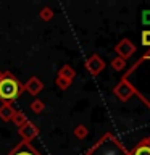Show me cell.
Listing matches in <instances>:
<instances>
[{
  "label": "cell",
  "instance_id": "22",
  "mask_svg": "<svg viewBox=\"0 0 150 155\" xmlns=\"http://www.w3.org/2000/svg\"><path fill=\"white\" fill-rule=\"evenodd\" d=\"M2 76H3V73H2V71H0V79H2Z\"/></svg>",
  "mask_w": 150,
  "mask_h": 155
},
{
  "label": "cell",
  "instance_id": "19",
  "mask_svg": "<svg viewBox=\"0 0 150 155\" xmlns=\"http://www.w3.org/2000/svg\"><path fill=\"white\" fill-rule=\"evenodd\" d=\"M142 23L150 26V10H144L142 12Z\"/></svg>",
  "mask_w": 150,
  "mask_h": 155
},
{
  "label": "cell",
  "instance_id": "14",
  "mask_svg": "<svg viewBox=\"0 0 150 155\" xmlns=\"http://www.w3.org/2000/svg\"><path fill=\"white\" fill-rule=\"evenodd\" d=\"M44 108H45V105H44V102H42V100H39V99L32 100V104H31V110L34 111V113H42Z\"/></svg>",
  "mask_w": 150,
  "mask_h": 155
},
{
  "label": "cell",
  "instance_id": "16",
  "mask_svg": "<svg viewBox=\"0 0 150 155\" xmlns=\"http://www.w3.org/2000/svg\"><path fill=\"white\" fill-rule=\"evenodd\" d=\"M39 15H41V19H44V21H50L53 18V12H52V8H48V7H44Z\"/></svg>",
  "mask_w": 150,
  "mask_h": 155
},
{
  "label": "cell",
  "instance_id": "6",
  "mask_svg": "<svg viewBox=\"0 0 150 155\" xmlns=\"http://www.w3.org/2000/svg\"><path fill=\"white\" fill-rule=\"evenodd\" d=\"M37 134H39V128H37V124L32 123V121H28V123H24L21 128H19V136L23 137L24 142L32 140Z\"/></svg>",
  "mask_w": 150,
  "mask_h": 155
},
{
  "label": "cell",
  "instance_id": "21",
  "mask_svg": "<svg viewBox=\"0 0 150 155\" xmlns=\"http://www.w3.org/2000/svg\"><path fill=\"white\" fill-rule=\"evenodd\" d=\"M145 58H150V52H148V53H147V55H145V57H144V60H145Z\"/></svg>",
  "mask_w": 150,
  "mask_h": 155
},
{
  "label": "cell",
  "instance_id": "9",
  "mask_svg": "<svg viewBox=\"0 0 150 155\" xmlns=\"http://www.w3.org/2000/svg\"><path fill=\"white\" fill-rule=\"evenodd\" d=\"M15 111L16 110H15L10 104H3L2 107H0V120L5 121V123H7V121H11Z\"/></svg>",
  "mask_w": 150,
  "mask_h": 155
},
{
  "label": "cell",
  "instance_id": "20",
  "mask_svg": "<svg viewBox=\"0 0 150 155\" xmlns=\"http://www.w3.org/2000/svg\"><path fill=\"white\" fill-rule=\"evenodd\" d=\"M144 142H145V144H147V145H148V147H150V136H148V137H147V139H144Z\"/></svg>",
  "mask_w": 150,
  "mask_h": 155
},
{
  "label": "cell",
  "instance_id": "15",
  "mask_svg": "<svg viewBox=\"0 0 150 155\" xmlns=\"http://www.w3.org/2000/svg\"><path fill=\"white\" fill-rule=\"evenodd\" d=\"M87 134H89V129L86 128V126H76V129H74V136L77 139H84V137H87Z\"/></svg>",
  "mask_w": 150,
  "mask_h": 155
},
{
  "label": "cell",
  "instance_id": "13",
  "mask_svg": "<svg viewBox=\"0 0 150 155\" xmlns=\"http://www.w3.org/2000/svg\"><path fill=\"white\" fill-rule=\"evenodd\" d=\"M111 68H113L115 71H123L126 68V60H123V58H119V57L113 58V60H111Z\"/></svg>",
  "mask_w": 150,
  "mask_h": 155
},
{
  "label": "cell",
  "instance_id": "4",
  "mask_svg": "<svg viewBox=\"0 0 150 155\" xmlns=\"http://www.w3.org/2000/svg\"><path fill=\"white\" fill-rule=\"evenodd\" d=\"M115 52L118 53L119 58L126 60V58L132 57L134 53H135V45L129 41V39H123L121 42H118V44L115 45Z\"/></svg>",
  "mask_w": 150,
  "mask_h": 155
},
{
  "label": "cell",
  "instance_id": "18",
  "mask_svg": "<svg viewBox=\"0 0 150 155\" xmlns=\"http://www.w3.org/2000/svg\"><path fill=\"white\" fill-rule=\"evenodd\" d=\"M140 42H142L144 47H150V29L142 32V41H140Z\"/></svg>",
  "mask_w": 150,
  "mask_h": 155
},
{
  "label": "cell",
  "instance_id": "8",
  "mask_svg": "<svg viewBox=\"0 0 150 155\" xmlns=\"http://www.w3.org/2000/svg\"><path fill=\"white\" fill-rule=\"evenodd\" d=\"M8 155H41V153H39L29 142H21V144H18Z\"/></svg>",
  "mask_w": 150,
  "mask_h": 155
},
{
  "label": "cell",
  "instance_id": "3",
  "mask_svg": "<svg viewBox=\"0 0 150 155\" xmlns=\"http://www.w3.org/2000/svg\"><path fill=\"white\" fill-rule=\"evenodd\" d=\"M135 92V89H134V86L131 84V82L126 79V78H123V79H121L118 84L115 86V89H113V94L118 97L119 100H123V102H126L129 99L131 95H132Z\"/></svg>",
  "mask_w": 150,
  "mask_h": 155
},
{
  "label": "cell",
  "instance_id": "17",
  "mask_svg": "<svg viewBox=\"0 0 150 155\" xmlns=\"http://www.w3.org/2000/svg\"><path fill=\"white\" fill-rule=\"evenodd\" d=\"M57 86L60 87V89H63V91H66L68 87L71 86V81H68V79H65V78H60V76H57Z\"/></svg>",
  "mask_w": 150,
  "mask_h": 155
},
{
  "label": "cell",
  "instance_id": "2",
  "mask_svg": "<svg viewBox=\"0 0 150 155\" xmlns=\"http://www.w3.org/2000/svg\"><path fill=\"white\" fill-rule=\"evenodd\" d=\"M24 87L11 73H3L2 79H0V100L5 104L16 100L23 94Z\"/></svg>",
  "mask_w": 150,
  "mask_h": 155
},
{
  "label": "cell",
  "instance_id": "11",
  "mask_svg": "<svg viewBox=\"0 0 150 155\" xmlns=\"http://www.w3.org/2000/svg\"><path fill=\"white\" fill-rule=\"evenodd\" d=\"M11 121L18 126V128H21L24 123H28V118H26V115H24L23 111H19V110H18V111H15V115H13Z\"/></svg>",
  "mask_w": 150,
  "mask_h": 155
},
{
  "label": "cell",
  "instance_id": "12",
  "mask_svg": "<svg viewBox=\"0 0 150 155\" xmlns=\"http://www.w3.org/2000/svg\"><path fill=\"white\" fill-rule=\"evenodd\" d=\"M129 155H150V147L144 142V140H140V144L134 149V152L129 153Z\"/></svg>",
  "mask_w": 150,
  "mask_h": 155
},
{
  "label": "cell",
  "instance_id": "7",
  "mask_svg": "<svg viewBox=\"0 0 150 155\" xmlns=\"http://www.w3.org/2000/svg\"><path fill=\"white\" fill-rule=\"evenodd\" d=\"M23 87H24V91L29 92L31 95H37V94H41L42 89H44V82L39 79L37 76H32V78H29V81Z\"/></svg>",
  "mask_w": 150,
  "mask_h": 155
},
{
  "label": "cell",
  "instance_id": "10",
  "mask_svg": "<svg viewBox=\"0 0 150 155\" xmlns=\"http://www.w3.org/2000/svg\"><path fill=\"white\" fill-rule=\"evenodd\" d=\"M58 76H60V78H65V79H68V81L73 82V79L76 78V71H74V68L70 66V65H63L60 70H58Z\"/></svg>",
  "mask_w": 150,
  "mask_h": 155
},
{
  "label": "cell",
  "instance_id": "1",
  "mask_svg": "<svg viewBox=\"0 0 150 155\" xmlns=\"http://www.w3.org/2000/svg\"><path fill=\"white\" fill-rule=\"evenodd\" d=\"M86 155H129L126 147L111 133L105 134L94 147H90Z\"/></svg>",
  "mask_w": 150,
  "mask_h": 155
},
{
  "label": "cell",
  "instance_id": "5",
  "mask_svg": "<svg viewBox=\"0 0 150 155\" xmlns=\"http://www.w3.org/2000/svg\"><path fill=\"white\" fill-rule=\"evenodd\" d=\"M86 68L87 71L90 73L92 76H99L105 68V61L102 60L99 55H90L89 58L86 60Z\"/></svg>",
  "mask_w": 150,
  "mask_h": 155
}]
</instances>
